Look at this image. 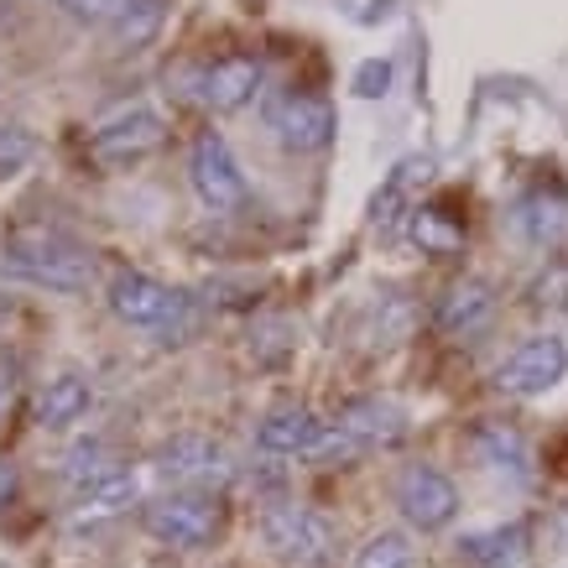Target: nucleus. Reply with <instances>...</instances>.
I'll list each match as a JSON object with an SVG mask.
<instances>
[{"label":"nucleus","mask_w":568,"mask_h":568,"mask_svg":"<svg viewBox=\"0 0 568 568\" xmlns=\"http://www.w3.org/2000/svg\"><path fill=\"white\" fill-rule=\"evenodd\" d=\"M6 266L17 276H32L52 293H84L94 282V261H89L84 245H73L69 235L58 230H21L6 245Z\"/></svg>","instance_id":"nucleus-1"},{"label":"nucleus","mask_w":568,"mask_h":568,"mask_svg":"<svg viewBox=\"0 0 568 568\" xmlns=\"http://www.w3.org/2000/svg\"><path fill=\"white\" fill-rule=\"evenodd\" d=\"M146 532L162 537L168 548H204L220 532V500L199 490H173L146 506Z\"/></svg>","instance_id":"nucleus-2"},{"label":"nucleus","mask_w":568,"mask_h":568,"mask_svg":"<svg viewBox=\"0 0 568 568\" xmlns=\"http://www.w3.org/2000/svg\"><path fill=\"white\" fill-rule=\"evenodd\" d=\"M261 115L287 152H324L328 136H334V104L318 100V94H297V89L272 94Z\"/></svg>","instance_id":"nucleus-3"},{"label":"nucleus","mask_w":568,"mask_h":568,"mask_svg":"<svg viewBox=\"0 0 568 568\" xmlns=\"http://www.w3.org/2000/svg\"><path fill=\"white\" fill-rule=\"evenodd\" d=\"M396 506H402V517L413 521L417 532H438V527L459 517V490H454L444 469L407 465L402 480H396Z\"/></svg>","instance_id":"nucleus-4"},{"label":"nucleus","mask_w":568,"mask_h":568,"mask_svg":"<svg viewBox=\"0 0 568 568\" xmlns=\"http://www.w3.org/2000/svg\"><path fill=\"white\" fill-rule=\"evenodd\" d=\"M564 371H568V345L558 334H537V339L517 345L500 361L496 386L506 396H537V392H548V386H558Z\"/></svg>","instance_id":"nucleus-5"},{"label":"nucleus","mask_w":568,"mask_h":568,"mask_svg":"<svg viewBox=\"0 0 568 568\" xmlns=\"http://www.w3.org/2000/svg\"><path fill=\"white\" fill-rule=\"evenodd\" d=\"M110 308L121 313L125 324L152 328V334H173L178 318H183V297H178L173 287L152 282V276L121 272L115 282H110Z\"/></svg>","instance_id":"nucleus-6"},{"label":"nucleus","mask_w":568,"mask_h":568,"mask_svg":"<svg viewBox=\"0 0 568 568\" xmlns=\"http://www.w3.org/2000/svg\"><path fill=\"white\" fill-rule=\"evenodd\" d=\"M261 532H266V542H272L282 558H293V564H324L328 548H334V527H328L318 511L287 506V500L261 517Z\"/></svg>","instance_id":"nucleus-7"},{"label":"nucleus","mask_w":568,"mask_h":568,"mask_svg":"<svg viewBox=\"0 0 568 568\" xmlns=\"http://www.w3.org/2000/svg\"><path fill=\"white\" fill-rule=\"evenodd\" d=\"M189 173H193V189H199L204 209H214V214H235V209L245 204V178H241V168H235L230 146H224L214 131L193 141Z\"/></svg>","instance_id":"nucleus-8"},{"label":"nucleus","mask_w":568,"mask_h":568,"mask_svg":"<svg viewBox=\"0 0 568 568\" xmlns=\"http://www.w3.org/2000/svg\"><path fill=\"white\" fill-rule=\"evenodd\" d=\"M178 84H183V94H189V100L209 104V110H235V104H245L251 94H256L261 69L251 63V58H220V63L183 69V73H178Z\"/></svg>","instance_id":"nucleus-9"},{"label":"nucleus","mask_w":568,"mask_h":568,"mask_svg":"<svg viewBox=\"0 0 568 568\" xmlns=\"http://www.w3.org/2000/svg\"><path fill=\"white\" fill-rule=\"evenodd\" d=\"M162 136L168 131H162V121H156L152 110H125V115H115V121H104L94 131L89 152H94V162H136V156L156 152Z\"/></svg>","instance_id":"nucleus-10"},{"label":"nucleus","mask_w":568,"mask_h":568,"mask_svg":"<svg viewBox=\"0 0 568 568\" xmlns=\"http://www.w3.org/2000/svg\"><path fill=\"white\" fill-rule=\"evenodd\" d=\"M261 448H272V454H324L334 444V428H328L318 413L308 407H282L261 423Z\"/></svg>","instance_id":"nucleus-11"},{"label":"nucleus","mask_w":568,"mask_h":568,"mask_svg":"<svg viewBox=\"0 0 568 568\" xmlns=\"http://www.w3.org/2000/svg\"><path fill=\"white\" fill-rule=\"evenodd\" d=\"M156 475L173 485H199V480H214V475H224V454L209 438H199V433H183V438H173V444H162V454H156Z\"/></svg>","instance_id":"nucleus-12"},{"label":"nucleus","mask_w":568,"mask_h":568,"mask_svg":"<svg viewBox=\"0 0 568 568\" xmlns=\"http://www.w3.org/2000/svg\"><path fill=\"white\" fill-rule=\"evenodd\" d=\"M402 433V413L392 402H355L339 413L334 423V444L328 448H371V444H392Z\"/></svg>","instance_id":"nucleus-13"},{"label":"nucleus","mask_w":568,"mask_h":568,"mask_svg":"<svg viewBox=\"0 0 568 568\" xmlns=\"http://www.w3.org/2000/svg\"><path fill=\"white\" fill-rule=\"evenodd\" d=\"M475 454L490 475H506V480H527L532 475V454L521 444V433L500 428V423H480L475 428Z\"/></svg>","instance_id":"nucleus-14"},{"label":"nucleus","mask_w":568,"mask_h":568,"mask_svg":"<svg viewBox=\"0 0 568 568\" xmlns=\"http://www.w3.org/2000/svg\"><path fill=\"white\" fill-rule=\"evenodd\" d=\"M58 6H69L73 17L84 21H110L131 37H146L162 17V0H58Z\"/></svg>","instance_id":"nucleus-15"},{"label":"nucleus","mask_w":568,"mask_h":568,"mask_svg":"<svg viewBox=\"0 0 568 568\" xmlns=\"http://www.w3.org/2000/svg\"><path fill=\"white\" fill-rule=\"evenodd\" d=\"M517 230L527 235V241H537V245H558L568 241V199L564 193H532V199H521L517 204Z\"/></svg>","instance_id":"nucleus-16"},{"label":"nucleus","mask_w":568,"mask_h":568,"mask_svg":"<svg viewBox=\"0 0 568 568\" xmlns=\"http://www.w3.org/2000/svg\"><path fill=\"white\" fill-rule=\"evenodd\" d=\"M490 313H496L490 287H485V282H459V287L438 303V328H444V334H475V328L490 324Z\"/></svg>","instance_id":"nucleus-17"},{"label":"nucleus","mask_w":568,"mask_h":568,"mask_svg":"<svg viewBox=\"0 0 568 568\" xmlns=\"http://www.w3.org/2000/svg\"><path fill=\"white\" fill-rule=\"evenodd\" d=\"M89 413V381L84 376H58L48 381V392L37 396V423L42 428H69Z\"/></svg>","instance_id":"nucleus-18"},{"label":"nucleus","mask_w":568,"mask_h":568,"mask_svg":"<svg viewBox=\"0 0 568 568\" xmlns=\"http://www.w3.org/2000/svg\"><path fill=\"white\" fill-rule=\"evenodd\" d=\"M131 500H136V475L115 469L110 480L84 485V496H79V511H73V521H79V527H94V521H104V517H115V511H125Z\"/></svg>","instance_id":"nucleus-19"},{"label":"nucleus","mask_w":568,"mask_h":568,"mask_svg":"<svg viewBox=\"0 0 568 568\" xmlns=\"http://www.w3.org/2000/svg\"><path fill=\"white\" fill-rule=\"evenodd\" d=\"M413 537L407 532H376L355 552V568H413Z\"/></svg>","instance_id":"nucleus-20"},{"label":"nucleus","mask_w":568,"mask_h":568,"mask_svg":"<svg viewBox=\"0 0 568 568\" xmlns=\"http://www.w3.org/2000/svg\"><path fill=\"white\" fill-rule=\"evenodd\" d=\"M521 542H527V527H511V532H485V537H469L465 552L475 564H490V568H506L521 558Z\"/></svg>","instance_id":"nucleus-21"},{"label":"nucleus","mask_w":568,"mask_h":568,"mask_svg":"<svg viewBox=\"0 0 568 568\" xmlns=\"http://www.w3.org/2000/svg\"><path fill=\"white\" fill-rule=\"evenodd\" d=\"M69 475L73 480H89V485H100V480H110L115 469L104 465V444H79L69 454Z\"/></svg>","instance_id":"nucleus-22"},{"label":"nucleus","mask_w":568,"mask_h":568,"mask_svg":"<svg viewBox=\"0 0 568 568\" xmlns=\"http://www.w3.org/2000/svg\"><path fill=\"white\" fill-rule=\"evenodd\" d=\"M386 84H392V69H386V63H365V69L355 73V89H361L365 100H376V94H386Z\"/></svg>","instance_id":"nucleus-23"},{"label":"nucleus","mask_w":568,"mask_h":568,"mask_svg":"<svg viewBox=\"0 0 568 568\" xmlns=\"http://www.w3.org/2000/svg\"><path fill=\"white\" fill-rule=\"evenodd\" d=\"M17 156H27V136H21V131H11V136L0 141V162H17Z\"/></svg>","instance_id":"nucleus-24"},{"label":"nucleus","mask_w":568,"mask_h":568,"mask_svg":"<svg viewBox=\"0 0 568 568\" xmlns=\"http://www.w3.org/2000/svg\"><path fill=\"white\" fill-rule=\"evenodd\" d=\"M6 407H11V371L0 365V413H6Z\"/></svg>","instance_id":"nucleus-25"}]
</instances>
